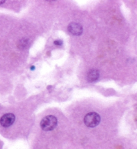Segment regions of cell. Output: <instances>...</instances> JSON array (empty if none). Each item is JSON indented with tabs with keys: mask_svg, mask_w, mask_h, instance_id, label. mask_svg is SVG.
I'll list each match as a JSON object with an SVG mask.
<instances>
[{
	"mask_svg": "<svg viewBox=\"0 0 137 149\" xmlns=\"http://www.w3.org/2000/svg\"><path fill=\"white\" fill-rule=\"evenodd\" d=\"M58 124V120L55 116L49 115L45 116L40 122V126L44 131H51L54 129Z\"/></svg>",
	"mask_w": 137,
	"mask_h": 149,
	"instance_id": "cell-1",
	"label": "cell"
},
{
	"mask_svg": "<svg viewBox=\"0 0 137 149\" xmlns=\"http://www.w3.org/2000/svg\"><path fill=\"white\" fill-rule=\"evenodd\" d=\"M100 115L96 112H90L84 117V122L86 126L90 128H94L98 126L100 123Z\"/></svg>",
	"mask_w": 137,
	"mask_h": 149,
	"instance_id": "cell-2",
	"label": "cell"
},
{
	"mask_svg": "<svg viewBox=\"0 0 137 149\" xmlns=\"http://www.w3.org/2000/svg\"><path fill=\"white\" fill-rule=\"evenodd\" d=\"M15 120V116L12 113L4 114L0 118V125L3 127H9L12 126Z\"/></svg>",
	"mask_w": 137,
	"mask_h": 149,
	"instance_id": "cell-3",
	"label": "cell"
},
{
	"mask_svg": "<svg viewBox=\"0 0 137 149\" xmlns=\"http://www.w3.org/2000/svg\"><path fill=\"white\" fill-rule=\"evenodd\" d=\"M68 30L69 32L74 36H80L82 34L83 29L80 24L77 23H71L69 24Z\"/></svg>",
	"mask_w": 137,
	"mask_h": 149,
	"instance_id": "cell-4",
	"label": "cell"
},
{
	"mask_svg": "<svg viewBox=\"0 0 137 149\" xmlns=\"http://www.w3.org/2000/svg\"><path fill=\"white\" fill-rule=\"evenodd\" d=\"M99 78V72L97 70L92 69L90 70L88 73L87 79L90 82H94L96 81Z\"/></svg>",
	"mask_w": 137,
	"mask_h": 149,
	"instance_id": "cell-5",
	"label": "cell"
},
{
	"mask_svg": "<svg viewBox=\"0 0 137 149\" xmlns=\"http://www.w3.org/2000/svg\"><path fill=\"white\" fill-rule=\"evenodd\" d=\"M62 44H63V42L60 40H56V41H54V44L57 45V46H62Z\"/></svg>",
	"mask_w": 137,
	"mask_h": 149,
	"instance_id": "cell-6",
	"label": "cell"
},
{
	"mask_svg": "<svg viewBox=\"0 0 137 149\" xmlns=\"http://www.w3.org/2000/svg\"><path fill=\"white\" fill-rule=\"evenodd\" d=\"M5 1H3V0H0V5H1V4H2V3H5Z\"/></svg>",
	"mask_w": 137,
	"mask_h": 149,
	"instance_id": "cell-7",
	"label": "cell"
},
{
	"mask_svg": "<svg viewBox=\"0 0 137 149\" xmlns=\"http://www.w3.org/2000/svg\"><path fill=\"white\" fill-rule=\"evenodd\" d=\"M31 68V70H33V68H34V66H32L31 68Z\"/></svg>",
	"mask_w": 137,
	"mask_h": 149,
	"instance_id": "cell-8",
	"label": "cell"
}]
</instances>
